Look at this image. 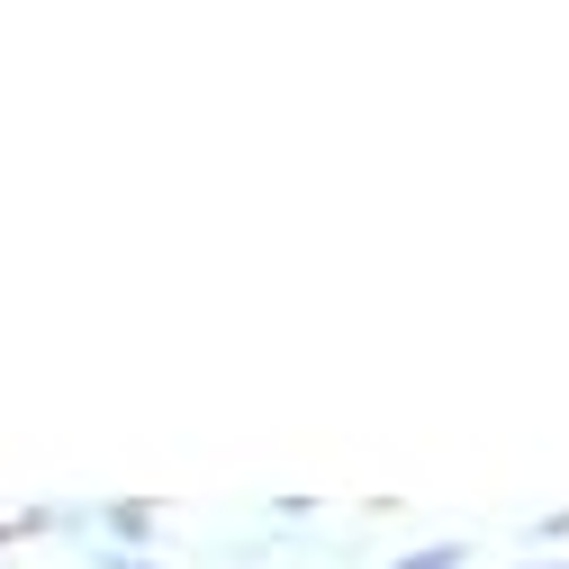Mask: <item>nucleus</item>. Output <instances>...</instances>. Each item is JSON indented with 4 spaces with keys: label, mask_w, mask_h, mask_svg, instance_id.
Masks as SVG:
<instances>
[{
    "label": "nucleus",
    "mask_w": 569,
    "mask_h": 569,
    "mask_svg": "<svg viewBox=\"0 0 569 569\" xmlns=\"http://www.w3.org/2000/svg\"><path fill=\"white\" fill-rule=\"evenodd\" d=\"M452 560H461V551H416L407 569H452Z\"/></svg>",
    "instance_id": "nucleus-1"
}]
</instances>
